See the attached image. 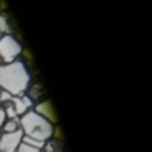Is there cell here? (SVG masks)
Here are the masks:
<instances>
[{"label":"cell","mask_w":152,"mask_h":152,"mask_svg":"<svg viewBox=\"0 0 152 152\" xmlns=\"http://www.w3.org/2000/svg\"><path fill=\"white\" fill-rule=\"evenodd\" d=\"M31 85V72L23 59L0 64V88L13 96H21Z\"/></svg>","instance_id":"obj_1"},{"label":"cell","mask_w":152,"mask_h":152,"mask_svg":"<svg viewBox=\"0 0 152 152\" xmlns=\"http://www.w3.org/2000/svg\"><path fill=\"white\" fill-rule=\"evenodd\" d=\"M20 126L21 131H23V136L36 139L39 142H46L48 139L53 137L54 124L49 123L48 119H44L43 116H39L38 113H34L33 110L20 116Z\"/></svg>","instance_id":"obj_2"},{"label":"cell","mask_w":152,"mask_h":152,"mask_svg":"<svg viewBox=\"0 0 152 152\" xmlns=\"http://www.w3.org/2000/svg\"><path fill=\"white\" fill-rule=\"evenodd\" d=\"M21 53H23V44L15 34L0 36V62L2 64H10L21 59Z\"/></svg>","instance_id":"obj_3"},{"label":"cell","mask_w":152,"mask_h":152,"mask_svg":"<svg viewBox=\"0 0 152 152\" xmlns=\"http://www.w3.org/2000/svg\"><path fill=\"white\" fill-rule=\"evenodd\" d=\"M23 131H15V132H2L0 134V152H15L18 144L21 142Z\"/></svg>","instance_id":"obj_4"},{"label":"cell","mask_w":152,"mask_h":152,"mask_svg":"<svg viewBox=\"0 0 152 152\" xmlns=\"http://www.w3.org/2000/svg\"><path fill=\"white\" fill-rule=\"evenodd\" d=\"M33 111L38 113L39 116H43L44 119H48L49 123L56 124L57 123V115H56V110H54L53 103L49 100H41V102L34 103L33 105Z\"/></svg>","instance_id":"obj_5"},{"label":"cell","mask_w":152,"mask_h":152,"mask_svg":"<svg viewBox=\"0 0 152 152\" xmlns=\"http://www.w3.org/2000/svg\"><path fill=\"white\" fill-rule=\"evenodd\" d=\"M0 34L2 36H12V34H15L13 23H12V18L7 12H0Z\"/></svg>","instance_id":"obj_6"},{"label":"cell","mask_w":152,"mask_h":152,"mask_svg":"<svg viewBox=\"0 0 152 152\" xmlns=\"http://www.w3.org/2000/svg\"><path fill=\"white\" fill-rule=\"evenodd\" d=\"M21 126H20V118H7L0 129V132H15V131H20Z\"/></svg>","instance_id":"obj_7"},{"label":"cell","mask_w":152,"mask_h":152,"mask_svg":"<svg viewBox=\"0 0 152 152\" xmlns=\"http://www.w3.org/2000/svg\"><path fill=\"white\" fill-rule=\"evenodd\" d=\"M41 152H64L62 151V142L57 139H48L41 147Z\"/></svg>","instance_id":"obj_8"},{"label":"cell","mask_w":152,"mask_h":152,"mask_svg":"<svg viewBox=\"0 0 152 152\" xmlns=\"http://www.w3.org/2000/svg\"><path fill=\"white\" fill-rule=\"evenodd\" d=\"M21 142H25V144L31 145V147H36V149H39V151H41V147H43V144H44V142H39V141H36V139H31V137H28V136H23V137H21Z\"/></svg>","instance_id":"obj_9"},{"label":"cell","mask_w":152,"mask_h":152,"mask_svg":"<svg viewBox=\"0 0 152 152\" xmlns=\"http://www.w3.org/2000/svg\"><path fill=\"white\" fill-rule=\"evenodd\" d=\"M15 152H41V151H39V149H36V147H31V145L25 144V142H20Z\"/></svg>","instance_id":"obj_10"},{"label":"cell","mask_w":152,"mask_h":152,"mask_svg":"<svg viewBox=\"0 0 152 152\" xmlns=\"http://www.w3.org/2000/svg\"><path fill=\"white\" fill-rule=\"evenodd\" d=\"M5 119H7V115H5V110L0 106V129H2V126H4Z\"/></svg>","instance_id":"obj_11"},{"label":"cell","mask_w":152,"mask_h":152,"mask_svg":"<svg viewBox=\"0 0 152 152\" xmlns=\"http://www.w3.org/2000/svg\"><path fill=\"white\" fill-rule=\"evenodd\" d=\"M0 12H5V7H4V2L0 0Z\"/></svg>","instance_id":"obj_12"},{"label":"cell","mask_w":152,"mask_h":152,"mask_svg":"<svg viewBox=\"0 0 152 152\" xmlns=\"http://www.w3.org/2000/svg\"><path fill=\"white\" fill-rule=\"evenodd\" d=\"M0 95H2V88H0Z\"/></svg>","instance_id":"obj_13"},{"label":"cell","mask_w":152,"mask_h":152,"mask_svg":"<svg viewBox=\"0 0 152 152\" xmlns=\"http://www.w3.org/2000/svg\"><path fill=\"white\" fill-rule=\"evenodd\" d=\"M0 134H2V132H0Z\"/></svg>","instance_id":"obj_14"},{"label":"cell","mask_w":152,"mask_h":152,"mask_svg":"<svg viewBox=\"0 0 152 152\" xmlns=\"http://www.w3.org/2000/svg\"><path fill=\"white\" fill-rule=\"evenodd\" d=\"M0 64H2V62H0Z\"/></svg>","instance_id":"obj_15"}]
</instances>
